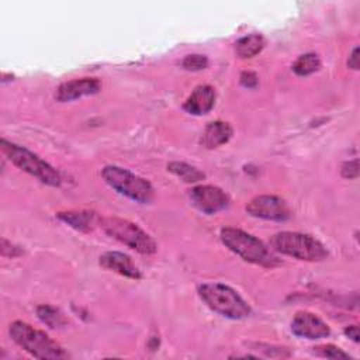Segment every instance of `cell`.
Returning <instances> with one entry per match:
<instances>
[{
    "label": "cell",
    "instance_id": "obj_1",
    "mask_svg": "<svg viewBox=\"0 0 360 360\" xmlns=\"http://www.w3.org/2000/svg\"><path fill=\"white\" fill-rule=\"evenodd\" d=\"M219 238L231 252L242 257L245 262L263 267H274L280 264L278 257L271 249H269L267 245H264L263 240L245 232L243 229L225 226L221 229Z\"/></svg>",
    "mask_w": 360,
    "mask_h": 360
},
{
    "label": "cell",
    "instance_id": "obj_2",
    "mask_svg": "<svg viewBox=\"0 0 360 360\" xmlns=\"http://www.w3.org/2000/svg\"><path fill=\"white\" fill-rule=\"evenodd\" d=\"M8 333L11 339L32 357L46 360H59L69 357V354L58 342H55L44 330L35 329L27 322H11L8 326Z\"/></svg>",
    "mask_w": 360,
    "mask_h": 360
},
{
    "label": "cell",
    "instance_id": "obj_3",
    "mask_svg": "<svg viewBox=\"0 0 360 360\" xmlns=\"http://www.w3.org/2000/svg\"><path fill=\"white\" fill-rule=\"evenodd\" d=\"M270 246L274 252L305 262H322L329 256L326 246L321 240L302 232H278L271 236Z\"/></svg>",
    "mask_w": 360,
    "mask_h": 360
},
{
    "label": "cell",
    "instance_id": "obj_4",
    "mask_svg": "<svg viewBox=\"0 0 360 360\" xmlns=\"http://www.w3.org/2000/svg\"><path fill=\"white\" fill-rule=\"evenodd\" d=\"M201 300L217 314L229 319H243L252 312L249 304L232 287L222 283H205L198 287Z\"/></svg>",
    "mask_w": 360,
    "mask_h": 360
},
{
    "label": "cell",
    "instance_id": "obj_5",
    "mask_svg": "<svg viewBox=\"0 0 360 360\" xmlns=\"http://www.w3.org/2000/svg\"><path fill=\"white\" fill-rule=\"evenodd\" d=\"M0 146L3 153L7 156V159L22 172L37 177L41 183L46 186H51V187L60 186L62 177L59 172L53 166H51L48 162L41 159L38 155L4 138L0 141Z\"/></svg>",
    "mask_w": 360,
    "mask_h": 360
},
{
    "label": "cell",
    "instance_id": "obj_6",
    "mask_svg": "<svg viewBox=\"0 0 360 360\" xmlns=\"http://www.w3.org/2000/svg\"><path fill=\"white\" fill-rule=\"evenodd\" d=\"M104 181L118 194L139 202L148 204L153 198V187L149 180L117 165H107L101 169Z\"/></svg>",
    "mask_w": 360,
    "mask_h": 360
},
{
    "label": "cell",
    "instance_id": "obj_7",
    "mask_svg": "<svg viewBox=\"0 0 360 360\" xmlns=\"http://www.w3.org/2000/svg\"><path fill=\"white\" fill-rule=\"evenodd\" d=\"M98 225H101L107 235L141 255H152L158 250L155 239L136 224L128 219L118 217H105L100 218Z\"/></svg>",
    "mask_w": 360,
    "mask_h": 360
},
{
    "label": "cell",
    "instance_id": "obj_8",
    "mask_svg": "<svg viewBox=\"0 0 360 360\" xmlns=\"http://www.w3.org/2000/svg\"><path fill=\"white\" fill-rule=\"evenodd\" d=\"M246 212L255 218L283 222L291 217V210L287 201L278 195L260 194L253 197L248 205Z\"/></svg>",
    "mask_w": 360,
    "mask_h": 360
},
{
    "label": "cell",
    "instance_id": "obj_9",
    "mask_svg": "<svg viewBox=\"0 0 360 360\" xmlns=\"http://www.w3.org/2000/svg\"><path fill=\"white\" fill-rule=\"evenodd\" d=\"M188 195L191 204L207 215L217 214L229 204L228 194L222 188L211 184H198L190 190Z\"/></svg>",
    "mask_w": 360,
    "mask_h": 360
},
{
    "label": "cell",
    "instance_id": "obj_10",
    "mask_svg": "<svg viewBox=\"0 0 360 360\" xmlns=\"http://www.w3.org/2000/svg\"><path fill=\"white\" fill-rule=\"evenodd\" d=\"M291 332L298 338L316 340L328 338L330 335V328L318 315L308 311H300L291 321Z\"/></svg>",
    "mask_w": 360,
    "mask_h": 360
},
{
    "label": "cell",
    "instance_id": "obj_11",
    "mask_svg": "<svg viewBox=\"0 0 360 360\" xmlns=\"http://www.w3.org/2000/svg\"><path fill=\"white\" fill-rule=\"evenodd\" d=\"M101 89V82L96 77H82L59 84L55 93V98L60 103H68L86 96H93Z\"/></svg>",
    "mask_w": 360,
    "mask_h": 360
},
{
    "label": "cell",
    "instance_id": "obj_12",
    "mask_svg": "<svg viewBox=\"0 0 360 360\" xmlns=\"http://www.w3.org/2000/svg\"><path fill=\"white\" fill-rule=\"evenodd\" d=\"M215 100V89L210 84H200L186 98L183 110L191 115H204L214 108Z\"/></svg>",
    "mask_w": 360,
    "mask_h": 360
},
{
    "label": "cell",
    "instance_id": "obj_13",
    "mask_svg": "<svg viewBox=\"0 0 360 360\" xmlns=\"http://www.w3.org/2000/svg\"><path fill=\"white\" fill-rule=\"evenodd\" d=\"M100 264L111 271H115L127 278L139 280L142 277L141 270L134 264L131 257L122 252L111 250L100 256Z\"/></svg>",
    "mask_w": 360,
    "mask_h": 360
},
{
    "label": "cell",
    "instance_id": "obj_14",
    "mask_svg": "<svg viewBox=\"0 0 360 360\" xmlns=\"http://www.w3.org/2000/svg\"><path fill=\"white\" fill-rule=\"evenodd\" d=\"M232 135H233V129L229 122L219 121V120L212 121L205 127V129L200 138V143L205 149H215V148L229 142Z\"/></svg>",
    "mask_w": 360,
    "mask_h": 360
},
{
    "label": "cell",
    "instance_id": "obj_15",
    "mask_svg": "<svg viewBox=\"0 0 360 360\" xmlns=\"http://www.w3.org/2000/svg\"><path fill=\"white\" fill-rule=\"evenodd\" d=\"M56 217L79 232H90L97 224H100V217L94 211L80 210V211H60Z\"/></svg>",
    "mask_w": 360,
    "mask_h": 360
},
{
    "label": "cell",
    "instance_id": "obj_16",
    "mask_svg": "<svg viewBox=\"0 0 360 360\" xmlns=\"http://www.w3.org/2000/svg\"><path fill=\"white\" fill-rule=\"evenodd\" d=\"M264 38L260 34H249L235 42V52L240 59L256 56L264 48Z\"/></svg>",
    "mask_w": 360,
    "mask_h": 360
},
{
    "label": "cell",
    "instance_id": "obj_17",
    "mask_svg": "<svg viewBox=\"0 0 360 360\" xmlns=\"http://www.w3.org/2000/svg\"><path fill=\"white\" fill-rule=\"evenodd\" d=\"M37 316L42 323H45L51 329H62L68 325V319L63 315V312L59 308L52 307L49 304L38 305L37 307Z\"/></svg>",
    "mask_w": 360,
    "mask_h": 360
},
{
    "label": "cell",
    "instance_id": "obj_18",
    "mask_svg": "<svg viewBox=\"0 0 360 360\" xmlns=\"http://www.w3.org/2000/svg\"><path fill=\"white\" fill-rule=\"evenodd\" d=\"M167 170L184 183H198L205 179V174L201 170L186 162H170L167 163Z\"/></svg>",
    "mask_w": 360,
    "mask_h": 360
},
{
    "label": "cell",
    "instance_id": "obj_19",
    "mask_svg": "<svg viewBox=\"0 0 360 360\" xmlns=\"http://www.w3.org/2000/svg\"><path fill=\"white\" fill-rule=\"evenodd\" d=\"M321 69V59L316 53L308 52L295 59L292 63V72L297 76H309Z\"/></svg>",
    "mask_w": 360,
    "mask_h": 360
},
{
    "label": "cell",
    "instance_id": "obj_20",
    "mask_svg": "<svg viewBox=\"0 0 360 360\" xmlns=\"http://www.w3.org/2000/svg\"><path fill=\"white\" fill-rule=\"evenodd\" d=\"M314 353L321 356V357H326V359H352V356L346 352H343L340 347L335 346V345H321V346H315L314 347Z\"/></svg>",
    "mask_w": 360,
    "mask_h": 360
},
{
    "label": "cell",
    "instance_id": "obj_21",
    "mask_svg": "<svg viewBox=\"0 0 360 360\" xmlns=\"http://www.w3.org/2000/svg\"><path fill=\"white\" fill-rule=\"evenodd\" d=\"M181 66L186 70L190 72H197V70H202L208 66V58L200 53H193V55H187L184 56V59L181 60Z\"/></svg>",
    "mask_w": 360,
    "mask_h": 360
},
{
    "label": "cell",
    "instance_id": "obj_22",
    "mask_svg": "<svg viewBox=\"0 0 360 360\" xmlns=\"http://www.w3.org/2000/svg\"><path fill=\"white\" fill-rule=\"evenodd\" d=\"M340 173L345 179H356L359 176V160L357 159H353V160H347L342 165V169H340Z\"/></svg>",
    "mask_w": 360,
    "mask_h": 360
},
{
    "label": "cell",
    "instance_id": "obj_23",
    "mask_svg": "<svg viewBox=\"0 0 360 360\" xmlns=\"http://www.w3.org/2000/svg\"><path fill=\"white\" fill-rule=\"evenodd\" d=\"M1 255L6 257H15V256L22 255V250L18 246L10 243L6 238H3L1 239Z\"/></svg>",
    "mask_w": 360,
    "mask_h": 360
},
{
    "label": "cell",
    "instance_id": "obj_24",
    "mask_svg": "<svg viewBox=\"0 0 360 360\" xmlns=\"http://www.w3.org/2000/svg\"><path fill=\"white\" fill-rule=\"evenodd\" d=\"M240 84L243 87H248V89H255L257 84H259V77L255 72H242L240 75Z\"/></svg>",
    "mask_w": 360,
    "mask_h": 360
},
{
    "label": "cell",
    "instance_id": "obj_25",
    "mask_svg": "<svg viewBox=\"0 0 360 360\" xmlns=\"http://www.w3.org/2000/svg\"><path fill=\"white\" fill-rule=\"evenodd\" d=\"M359 65H360V62H359V46H354L349 59H347V66L353 70H357Z\"/></svg>",
    "mask_w": 360,
    "mask_h": 360
},
{
    "label": "cell",
    "instance_id": "obj_26",
    "mask_svg": "<svg viewBox=\"0 0 360 360\" xmlns=\"http://www.w3.org/2000/svg\"><path fill=\"white\" fill-rule=\"evenodd\" d=\"M345 335L352 339L354 343L359 342V326L357 325H349L345 328Z\"/></svg>",
    "mask_w": 360,
    "mask_h": 360
}]
</instances>
